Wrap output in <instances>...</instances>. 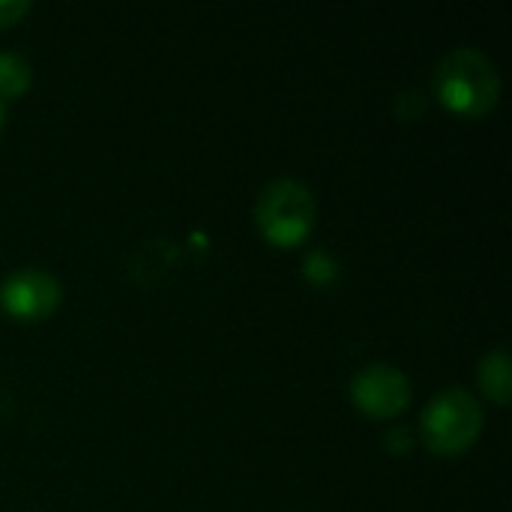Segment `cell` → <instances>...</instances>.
Returning a JSON list of instances; mask_svg holds the SVG:
<instances>
[{"instance_id":"obj_7","label":"cell","mask_w":512,"mask_h":512,"mask_svg":"<svg viewBox=\"0 0 512 512\" xmlns=\"http://www.w3.org/2000/svg\"><path fill=\"white\" fill-rule=\"evenodd\" d=\"M30 87V63L15 51H0V99H18Z\"/></svg>"},{"instance_id":"obj_2","label":"cell","mask_w":512,"mask_h":512,"mask_svg":"<svg viewBox=\"0 0 512 512\" xmlns=\"http://www.w3.org/2000/svg\"><path fill=\"white\" fill-rule=\"evenodd\" d=\"M318 222V204L303 180L279 177L267 183L255 201V225L273 246L291 249L309 240Z\"/></svg>"},{"instance_id":"obj_10","label":"cell","mask_w":512,"mask_h":512,"mask_svg":"<svg viewBox=\"0 0 512 512\" xmlns=\"http://www.w3.org/2000/svg\"><path fill=\"white\" fill-rule=\"evenodd\" d=\"M3 117H6V102L0 99V126H3Z\"/></svg>"},{"instance_id":"obj_1","label":"cell","mask_w":512,"mask_h":512,"mask_svg":"<svg viewBox=\"0 0 512 512\" xmlns=\"http://www.w3.org/2000/svg\"><path fill=\"white\" fill-rule=\"evenodd\" d=\"M435 96L462 117H483L501 99L498 66L480 48H453L435 66Z\"/></svg>"},{"instance_id":"obj_3","label":"cell","mask_w":512,"mask_h":512,"mask_svg":"<svg viewBox=\"0 0 512 512\" xmlns=\"http://www.w3.org/2000/svg\"><path fill=\"white\" fill-rule=\"evenodd\" d=\"M420 432L435 456H459L477 444L483 432V408L468 390L450 387L426 405Z\"/></svg>"},{"instance_id":"obj_4","label":"cell","mask_w":512,"mask_h":512,"mask_svg":"<svg viewBox=\"0 0 512 512\" xmlns=\"http://www.w3.org/2000/svg\"><path fill=\"white\" fill-rule=\"evenodd\" d=\"M351 402L363 417L393 420L411 405V381L390 363H372L351 378Z\"/></svg>"},{"instance_id":"obj_9","label":"cell","mask_w":512,"mask_h":512,"mask_svg":"<svg viewBox=\"0 0 512 512\" xmlns=\"http://www.w3.org/2000/svg\"><path fill=\"white\" fill-rule=\"evenodd\" d=\"M27 12H30L27 0H0V30L18 24Z\"/></svg>"},{"instance_id":"obj_5","label":"cell","mask_w":512,"mask_h":512,"mask_svg":"<svg viewBox=\"0 0 512 512\" xmlns=\"http://www.w3.org/2000/svg\"><path fill=\"white\" fill-rule=\"evenodd\" d=\"M60 300V282L39 267L15 270L0 282V309L15 321H45Z\"/></svg>"},{"instance_id":"obj_6","label":"cell","mask_w":512,"mask_h":512,"mask_svg":"<svg viewBox=\"0 0 512 512\" xmlns=\"http://www.w3.org/2000/svg\"><path fill=\"white\" fill-rule=\"evenodd\" d=\"M477 378H480V387L483 393L495 402V405H510L512 399V375H510V354L504 348L486 354L480 360V369H477Z\"/></svg>"},{"instance_id":"obj_8","label":"cell","mask_w":512,"mask_h":512,"mask_svg":"<svg viewBox=\"0 0 512 512\" xmlns=\"http://www.w3.org/2000/svg\"><path fill=\"white\" fill-rule=\"evenodd\" d=\"M306 276L312 279V282H318V285H327V282H333L336 279V261L327 255V252H312L309 258H306Z\"/></svg>"}]
</instances>
